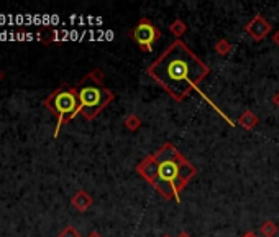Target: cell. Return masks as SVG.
I'll return each instance as SVG.
<instances>
[{
  "instance_id": "7c38bea8",
  "label": "cell",
  "mask_w": 279,
  "mask_h": 237,
  "mask_svg": "<svg viewBox=\"0 0 279 237\" xmlns=\"http://www.w3.org/2000/svg\"><path fill=\"white\" fill-rule=\"evenodd\" d=\"M142 118H140L136 114H130L127 118H125V122H123V125H125V129L127 130H130V132H136L140 127H142Z\"/></svg>"
},
{
  "instance_id": "e0dca14e",
  "label": "cell",
  "mask_w": 279,
  "mask_h": 237,
  "mask_svg": "<svg viewBox=\"0 0 279 237\" xmlns=\"http://www.w3.org/2000/svg\"><path fill=\"white\" fill-rule=\"evenodd\" d=\"M87 237H102V235H101V234H99V232H97V230H92V232H90V234H89Z\"/></svg>"
},
{
  "instance_id": "9a60e30c",
  "label": "cell",
  "mask_w": 279,
  "mask_h": 237,
  "mask_svg": "<svg viewBox=\"0 0 279 237\" xmlns=\"http://www.w3.org/2000/svg\"><path fill=\"white\" fill-rule=\"evenodd\" d=\"M273 104L276 105V107L279 109V91L274 94V97H273Z\"/></svg>"
},
{
  "instance_id": "2e32d148",
  "label": "cell",
  "mask_w": 279,
  "mask_h": 237,
  "mask_svg": "<svg viewBox=\"0 0 279 237\" xmlns=\"http://www.w3.org/2000/svg\"><path fill=\"white\" fill-rule=\"evenodd\" d=\"M242 237H258V234H256V232H253V230H248V232H245Z\"/></svg>"
},
{
  "instance_id": "8992f818",
  "label": "cell",
  "mask_w": 279,
  "mask_h": 237,
  "mask_svg": "<svg viewBox=\"0 0 279 237\" xmlns=\"http://www.w3.org/2000/svg\"><path fill=\"white\" fill-rule=\"evenodd\" d=\"M271 30H273V26H271V23L261 13H256L247 23V26H245V31H247L248 36H251L253 42H261V40H264V36L269 35Z\"/></svg>"
},
{
  "instance_id": "3957f363",
  "label": "cell",
  "mask_w": 279,
  "mask_h": 237,
  "mask_svg": "<svg viewBox=\"0 0 279 237\" xmlns=\"http://www.w3.org/2000/svg\"><path fill=\"white\" fill-rule=\"evenodd\" d=\"M76 89H77L79 102H81L79 115H82L85 121H94L115 99L114 92L104 86V72L99 68L87 72L79 81Z\"/></svg>"
},
{
  "instance_id": "ba28073f",
  "label": "cell",
  "mask_w": 279,
  "mask_h": 237,
  "mask_svg": "<svg viewBox=\"0 0 279 237\" xmlns=\"http://www.w3.org/2000/svg\"><path fill=\"white\" fill-rule=\"evenodd\" d=\"M238 125H240V127H243L245 130H253L255 127L258 124H260V118H258V115L255 114L253 110H245L243 114L238 117Z\"/></svg>"
},
{
  "instance_id": "4fadbf2b",
  "label": "cell",
  "mask_w": 279,
  "mask_h": 237,
  "mask_svg": "<svg viewBox=\"0 0 279 237\" xmlns=\"http://www.w3.org/2000/svg\"><path fill=\"white\" fill-rule=\"evenodd\" d=\"M59 237H81V234H79V230L76 227L72 226H66L61 232H59Z\"/></svg>"
},
{
  "instance_id": "277c9868",
  "label": "cell",
  "mask_w": 279,
  "mask_h": 237,
  "mask_svg": "<svg viewBox=\"0 0 279 237\" xmlns=\"http://www.w3.org/2000/svg\"><path fill=\"white\" fill-rule=\"evenodd\" d=\"M44 105L58 118L55 137L58 135L59 129H61L63 125L69 124L76 115H79V110H81L77 89L72 88L69 84H63V86H59L58 89L53 91L51 94L44 99Z\"/></svg>"
},
{
  "instance_id": "d6986e66",
  "label": "cell",
  "mask_w": 279,
  "mask_h": 237,
  "mask_svg": "<svg viewBox=\"0 0 279 237\" xmlns=\"http://www.w3.org/2000/svg\"><path fill=\"white\" fill-rule=\"evenodd\" d=\"M4 77H5V72H4L2 69H0V83H2V81H4Z\"/></svg>"
},
{
  "instance_id": "7a4b0ae2",
  "label": "cell",
  "mask_w": 279,
  "mask_h": 237,
  "mask_svg": "<svg viewBox=\"0 0 279 237\" xmlns=\"http://www.w3.org/2000/svg\"><path fill=\"white\" fill-rule=\"evenodd\" d=\"M135 170L163 200L176 203L181 201V193L197 175V168L169 142L146 155Z\"/></svg>"
},
{
  "instance_id": "ac0fdd59",
  "label": "cell",
  "mask_w": 279,
  "mask_h": 237,
  "mask_svg": "<svg viewBox=\"0 0 279 237\" xmlns=\"http://www.w3.org/2000/svg\"><path fill=\"white\" fill-rule=\"evenodd\" d=\"M177 237H192V235H191L189 232H184V230H182V232L177 234Z\"/></svg>"
},
{
  "instance_id": "8fae6325",
  "label": "cell",
  "mask_w": 279,
  "mask_h": 237,
  "mask_svg": "<svg viewBox=\"0 0 279 237\" xmlns=\"http://www.w3.org/2000/svg\"><path fill=\"white\" fill-rule=\"evenodd\" d=\"M260 234L263 237H274L277 234V226L273 221H264L261 226H260Z\"/></svg>"
},
{
  "instance_id": "9c48e42d",
  "label": "cell",
  "mask_w": 279,
  "mask_h": 237,
  "mask_svg": "<svg viewBox=\"0 0 279 237\" xmlns=\"http://www.w3.org/2000/svg\"><path fill=\"white\" fill-rule=\"evenodd\" d=\"M188 30H189L188 25H185L181 18H176L174 22H172V23L169 25V31H171L172 35H174L177 40H181V38L185 35V33H188Z\"/></svg>"
},
{
  "instance_id": "5b68a950",
  "label": "cell",
  "mask_w": 279,
  "mask_h": 237,
  "mask_svg": "<svg viewBox=\"0 0 279 237\" xmlns=\"http://www.w3.org/2000/svg\"><path fill=\"white\" fill-rule=\"evenodd\" d=\"M128 36L140 46L142 51L151 53L155 43L161 38V30H159L150 18L142 17L138 20V23L130 30Z\"/></svg>"
},
{
  "instance_id": "5bb4252c",
  "label": "cell",
  "mask_w": 279,
  "mask_h": 237,
  "mask_svg": "<svg viewBox=\"0 0 279 237\" xmlns=\"http://www.w3.org/2000/svg\"><path fill=\"white\" fill-rule=\"evenodd\" d=\"M273 42H274V45H276L277 48H279V30L274 33V35H273Z\"/></svg>"
},
{
  "instance_id": "30bf717a",
  "label": "cell",
  "mask_w": 279,
  "mask_h": 237,
  "mask_svg": "<svg viewBox=\"0 0 279 237\" xmlns=\"http://www.w3.org/2000/svg\"><path fill=\"white\" fill-rule=\"evenodd\" d=\"M214 50L218 56H227L234 51V45H231L228 40L220 38V40H217V43L214 45Z\"/></svg>"
},
{
  "instance_id": "52a82bcc",
  "label": "cell",
  "mask_w": 279,
  "mask_h": 237,
  "mask_svg": "<svg viewBox=\"0 0 279 237\" xmlns=\"http://www.w3.org/2000/svg\"><path fill=\"white\" fill-rule=\"evenodd\" d=\"M92 203H94L92 196L87 193V191H84V189L76 191L74 196L71 198V204L79 211V213H85V211L92 206Z\"/></svg>"
},
{
  "instance_id": "6da1fadb",
  "label": "cell",
  "mask_w": 279,
  "mask_h": 237,
  "mask_svg": "<svg viewBox=\"0 0 279 237\" xmlns=\"http://www.w3.org/2000/svg\"><path fill=\"white\" fill-rule=\"evenodd\" d=\"M148 74L172 101L182 102L210 74V66L182 40H174L148 68Z\"/></svg>"
},
{
  "instance_id": "ffe728a7",
  "label": "cell",
  "mask_w": 279,
  "mask_h": 237,
  "mask_svg": "<svg viewBox=\"0 0 279 237\" xmlns=\"http://www.w3.org/2000/svg\"><path fill=\"white\" fill-rule=\"evenodd\" d=\"M163 237H171V235H168V234H164V235H163Z\"/></svg>"
}]
</instances>
